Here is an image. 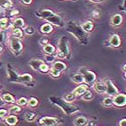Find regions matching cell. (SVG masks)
Listing matches in <instances>:
<instances>
[{"label":"cell","mask_w":126,"mask_h":126,"mask_svg":"<svg viewBox=\"0 0 126 126\" xmlns=\"http://www.w3.org/2000/svg\"><path fill=\"white\" fill-rule=\"evenodd\" d=\"M77 96L73 93V92H70V93H67V94H65V96L63 97V99H65L66 101H68V102H73L75 100V99H77Z\"/></svg>","instance_id":"cell-31"},{"label":"cell","mask_w":126,"mask_h":126,"mask_svg":"<svg viewBox=\"0 0 126 126\" xmlns=\"http://www.w3.org/2000/svg\"><path fill=\"white\" fill-rule=\"evenodd\" d=\"M92 14H95L94 17H96V18H98V17H99V12H98V11H94V12H93V13H92Z\"/></svg>","instance_id":"cell-44"},{"label":"cell","mask_w":126,"mask_h":126,"mask_svg":"<svg viewBox=\"0 0 126 126\" xmlns=\"http://www.w3.org/2000/svg\"><path fill=\"white\" fill-rule=\"evenodd\" d=\"M67 31L69 32L70 34H72L81 44H83V45L87 44V32L83 30V27L78 22H76V21L68 22V24H67Z\"/></svg>","instance_id":"cell-1"},{"label":"cell","mask_w":126,"mask_h":126,"mask_svg":"<svg viewBox=\"0 0 126 126\" xmlns=\"http://www.w3.org/2000/svg\"><path fill=\"white\" fill-rule=\"evenodd\" d=\"M102 105L104 107H107V108H110L114 105V100H113V98L111 96H108L106 97L105 99L102 100Z\"/></svg>","instance_id":"cell-28"},{"label":"cell","mask_w":126,"mask_h":126,"mask_svg":"<svg viewBox=\"0 0 126 126\" xmlns=\"http://www.w3.org/2000/svg\"><path fill=\"white\" fill-rule=\"evenodd\" d=\"M13 5L14 3L12 0H0V7H2L3 9H12Z\"/></svg>","instance_id":"cell-21"},{"label":"cell","mask_w":126,"mask_h":126,"mask_svg":"<svg viewBox=\"0 0 126 126\" xmlns=\"http://www.w3.org/2000/svg\"><path fill=\"white\" fill-rule=\"evenodd\" d=\"M50 70V67L47 65V64H45V62L41 65V67H40V70H39V72H41V73H46V72H48Z\"/></svg>","instance_id":"cell-35"},{"label":"cell","mask_w":126,"mask_h":126,"mask_svg":"<svg viewBox=\"0 0 126 126\" xmlns=\"http://www.w3.org/2000/svg\"><path fill=\"white\" fill-rule=\"evenodd\" d=\"M2 99L4 100V101L5 102V103H9V104H13L15 102V99H14V98L12 96L10 93H5V94L2 95Z\"/></svg>","instance_id":"cell-26"},{"label":"cell","mask_w":126,"mask_h":126,"mask_svg":"<svg viewBox=\"0 0 126 126\" xmlns=\"http://www.w3.org/2000/svg\"><path fill=\"white\" fill-rule=\"evenodd\" d=\"M8 45H9V47L11 49V51L14 54H16V55H18V54H20V52H22L23 45H22V42L20 41V39L15 38L14 36H11L9 39V42H8Z\"/></svg>","instance_id":"cell-5"},{"label":"cell","mask_w":126,"mask_h":126,"mask_svg":"<svg viewBox=\"0 0 126 126\" xmlns=\"http://www.w3.org/2000/svg\"><path fill=\"white\" fill-rule=\"evenodd\" d=\"M10 22H9V19L6 18V17H3V18L0 19V29H3V30H5L7 28L9 27Z\"/></svg>","instance_id":"cell-25"},{"label":"cell","mask_w":126,"mask_h":126,"mask_svg":"<svg viewBox=\"0 0 126 126\" xmlns=\"http://www.w3.org/2000/svg\"><path fill=\"white\" fill-rule=\"evenodd\" d=\"M52 68L59 70L60 72H62V71H65V70L67 69V65H66L64 62H62V61H54L53 62Z\"/></svg>","instance_id":"cell-16"},{"label":"cell","mask_w":126,"mask_h":126,"mask_svg":"<svg viewBox=\"0 0 126 126\" xmlns=\"http://www.w3.org/2000/svg\"><path fill=\"white\" fill-rule=\"evenodd\" d=\"M89 1H91L92 3H101L103 1H105V0H89Z\"/></svg>","instance_id":"cell-43"},{"label":"cell","mask_w":126,"mask_h":126,"mask_svg":"<svg viewBox=\"0 0 126 126\" xmlns=\"http://www.w3.org/2000/svg\"><path fill=\"white\" fill-rule=\"evenodd\" d=\"M74 124L77 126H83V125H88L89 121L86 117L84 116H78L74 120Z\"/></svg>","instance_id":"cell-17"},{"label":"cell","mask_w":126,"mask_h":126,"mask_svg":"<svg viewBox=\"0 0 126 126\" xmlns=\"http://www.w3.org/2000/svg\"><path fill=\"white\" fill-rule=\"evenodd\" d=\"M82 98H83V100H85V101H90L93 99V93H92L91 91L89 90H86L84 92L83 95H82Z\"/></svg>","instance_id":"cell-29"},{"label":"cell","mask_w":126,"mask_h":126,"mask_svg":"<svg viewBox=\"0 0 126 126\" xmlns=\"http://www.w3.org/2000/svg\"><path fill=\"white\" fill-rule=\"evenodd\" d=\"M5 30L1 29V30H0V44H2L3 42L5 41Z\"/></svg>","instance_id":"cell-38"},{"label":"cell","mask_w":126,"mask_h":126,"mask_svg":"<svg viewBox=\"0 0 126 126\" xmlns=\"http://www.w3.org/2000/svg\"><path fill=\"white\" fill-rule=\"evenodd\" d=\"M40 43H41V45H47L49 42H48V39L47 38H44V39H42V40L40 41Z\"/></svg>","instance_id":"cell-41"},{"label":"cell","mask_w":126,"mask_h":126,"mask_svg":"<svg viewBox=\"0 0 126 126\" xmlns=\"http://www.w3.org/2000/svg\"><path fill=\"white\" fill-rule=\"evenodd\" d=\"M9 78L11 82H15L19 83H25L29 84V83L33 82V77L29 74H23L21 76H18L16 72L13 69H9Z\"/></svg>","instance_id":"cell-4"},{"label":"cell","mask_w":126,"mask_h":126,"mask_svg":"<svg viewBox=\"0 0 126 126\" xmlns=\"http://www.w3.org/2000/svg\"><path fill=\"white\" fill-rule=\"evenodd\" d=\"M32 1H33V0H21V3L24 4V5H29L31 4Z\"/></svg>","instance_id":"cell-40"},{"label":"cell","mask_w":126,"mask_h":126,"mask_svg":"<svg viewBox=\"0 0 126 126\" xmlns=\"http://www.w3.org/2000/svg\"><path fill=\"white\" fill-rule=\"evenodd\" d=\"M105 83H106V85H107L106 93L108 96H115L116 94L119 93V91H118L117 87L114 84V83L111 80L107 79L106 81H105Z\"/></svg>","instance_id":"cell-8"},{"label":"cell","mask_w":126,"mask_h":126,"mask_svg":"<svg viewBox=\"0 0 126 126\" xmlns=\"http://www.w3.org/2000/svg\"><path fill=\"white\" fill-rule=\"evenodd\" d=\"M119 125L120 126H126V118H123L122 120H120Z\"/></svg>","instance_id":"cell-39"},{"label":"cell","mask_w":126,"mask_h":126,"mask_svg":"<svg viewBox=\"0 0 126 126\" xmlns=\"http://www.w3.org/2000/svg\"><path fill=\"white\" fill-rule=\"evenodd\" d=\"M124 77L126 78V72H124Z\"/></svg>","instance_id":"cell-48"},{"label":"cell","mask_w":126,"mask_h":126,"mask_svg":"<svg viewBox=\"0 0 126 126\" xmlns=\"http://www.w3.org/2000/svg\"><path fill=\"white\" fill-rule=\"evenodd\" d=\"M49 73H50V75H51V77H53V78H58V77H61V72L53 68H50Z\"/></svg>","instance_id":"cell-32"},{"label":"cell","mask_w":126,"mask_h":126,"mask_svg":"<svg viewBox=\"0 0 126 126\" xmlns=\"http://www.w3.org/2000/svg\"><path fill=\"white\" fill-rule=\"evenodd\" d=\"M25 33L27 35H29V36H32V35L35 33V29L33 27H30V26H29V27H27L26 29H25Z\"/></svg>","instance_id":"cell-36"},{"label":"cell","mask_w":126,"mask_h":126,"mask_svg":"<svg viewBox=\"0 0 126 126\" xmlns=\"http://www.w3.org/2000/svg\"><path fill=\"white\" fill-rule=\"evenodd\" d=\"M50 99H51V101H52V103L55 104L59 108H61V110H63V112L65 113V115H74L76 113L79 112V110H80L77 107L74 106L72 104H70L69 102L66 101L65 99H61V98L51 97Z\"/></svg>","instance_id":"cell-2"},{"label":"cell","mask_w":126,"mask_h":126,"mask_svg":"<svg viewBox=\"0 0 126 126\" xmlns=\"http://www.w3.org/2000/svg\"><path fill=\"white\" fill-rule=\"evenodd\" d=\"M53 31V27L51 23H45L40 27V32L44 35H49Z\"/></svg>","instance_id":"cell-14"},{"label":"cell","mask_w":126,"mask_h":126,"mask_svg":"<svg viewBox=\"0 0 126 126\" xmlns=\"http://www.w3.org/2000/svg\"><path fill=\"white\" fill-rule=\"evenodd\" d=\"M13 26L14 28H23L25 26V20L22 18H17L14 20L13 22Z\"/></svg>","instance_id":"cell-27"},{"label":"cell","mask_w":126,"mask_h":126,"mask_svg":"<svg viewBox=\"0 0 126 126\" xmlns=\"http://www.w3.org/2000/svg\"><path fill=\"white\" fill-rule=\"evenodd\" d=\"M60 124L58 118L56 117H51V116H45L42 117L39 120V124L44 126H54L58 125Z\"/></svg>","instance_id":"cell-7"},{"label":"cell","mask_w":126,"mask_h":126,"mask_svg":"<svg viewBox=\"0 0 126 126\" xmlns=\"http://www.w3.org/2000/svg\"><path fill=\"white\" fill-rule=\"evenodd\" d=\"M37 105H38V100L36 98H30L28 100V106L30 107V108H35Z\"/></svg>","instance_id":"cell-33"},{"label":"cell","mask_w":126,"mask_h":126,"mask_svg":"<svg viewBox=\"0 0 126 126\" xmlns=\"http://www.w3.org/2000/svg\"><path fill=\"white\" fill-rule=\"evenodd\" d=\"M17 104L20 105V107L26 106V105L28 104V99L24 97H21V98H20V99H18V100H17Z\"/></svg>","instance_id":"cell-34"},{"label":"cell","mask_w":126,"mask_h":126,"mask_svg":"<svg viewBox=\"0 0 126 126\" xmlns=\"http://www.w3.org/2000/svg\"><path fill=\"white\" fill-rule=\"evenodd\" d=\"M43 51L45 54L52 55V54H53L55 52V47H54V45H52V44L48 43L47 45H45L43 46Z\"/></svg>","instance_id":"cell-19"},{"label":"cell","mask_w":126,"mask_h":126,"mask_svg":"<svg viewBox=\"0 0 126 126\" xmlns=\"http://www.w3.org/2000/svg\"><path fill=\"white\" fill-rule=\"evenodd\" d=\"M109 44H110L111 47L117 48L121 45V38L117 34H114L111 36L110 39H109Z\"/></svg>","instance_id":"cell-12"},{"label":"cell","mask_w":126,"mask_h":126,"mask_svg":"<svg viewBox=\"0 0 126 126\" xmlns=\"http://www.w3.org/2000/svg\"><path fill=\"white\" fill-rule=\"evenodd\" d=\"M71 80L75 83H82L84 82V79H83V75L81 73H77V74L73 75L72 77H71Z\"/></svg>","instance_id":"cell-23"},{"label":"cell","mask_w":126,"mask_h":126,"mask_svg":"<svg viewBox=\"0 0 126 126\" xmlns=\"http://www.w3.org/2000/svg\"><path fill=\"white\" fill-rule=\"evenodd\" d=\"M70 54V49L68 45V39L66 36H62L59 42L58 52L56 54V57L60 60L62 59H68Z\"/></svg>","instance_id":"cell-3"},{"label":"cell","mask_w":126,"mask_h":126,"mask_svg":"<svg viewBox=\"0 0 126 126\" xmlns=\"http://www.w3.org/2000/svg\"><path fill=\"white\" fill-rule=\"evenodd\" d=\"M3 46H2V45H1V44H0V55H1V54H2V52H3Z\"/></svg>","instance_id":"cell-46"},{"label":"cell","mask_w":126,"mask_h":126,"mask_svg":"<svg viewBox=\"0 0 126 126\" xmlns=\"http://www.w3.org/2000/svg\"><path fill=\"white\" fill-rule=\"evenodd\" d=\"M5 122L8 125H15L17 123H18V117L14 115V114H11V115H7L5 117Z\"/></svg>","instance_id":"cell-18"},{"label":"cell","mask_w":126,"mask_h":126,"mask_svg":"<svg viewBox=\"0 0 126 126\" xmlns=\"http://www.w3.org/2000/svg\"><path fill=\"white\" fill-rule=\"evenodd\" d=\"M93 90L98 93H106L107 85L105 82H97L93 84Z\"/></svg>","instance_id":"cell-10"},{"label":"cell","mask_w":126,"mask_h":126,"mask_svg":"<svg viewBox=\"0 0 126 126\" xmlns=\"http://www.w3.org/2000/svg\"><path fill=\"white\" fill-rule=\"evenodd\" d=\"M123 70H124V72H126V64H124L123 67Z\"/></svg>","instance_id":"cell-47"},{"label":"cell","mask_w":126,"mask_h":126,"mask_svg":"<svg viewBox=\"0 0 126 126\" xmlns=\"http://www.w3.org/2000/svg\"><path fill=\"white\" fill-rule=\"evenodd\" d=\"M5 102L4 101V100H3V99H2V98H0V107L4 106V105H5Z\"/></svg>","instance_id":"cell-45"},{"label":"cell","mask_w":126,"mask_h":126,"mask_svg":"<svg viewBox=\"0 0 126 126\" xmlns=\"http://www.w3.org/2000/svg\"><path fill=\"white\" fill-rule=\"evenodd\" d=\"M79 73H81L83 75V79H84V82H85L87 84H91V83H93L96 79H97V77H96V74L92 71H90V70L86 69L85 68H81Z\"/></svg>","instance_id":"cell-6"},{"label":"cell","mask_w":126,"mask_h":126,"mask_svg":"<svg viewBox=\"0 0 126 126\" xmlns=\"http://www.w3.org/2000/svg\"><path fill=\"white\" fill-rule=\"evenodd\" d=\"M7 114H8V110L4 109V108H1V109H0V119L5 118V117L7 116Z\"/></svg>","instance_id":"cell-37"},{"label":"cell","mask_w":126,"mask_h":126,"mask_svg":"<svg viewBox=\"0 0 126 126\" xmlns=\"http://www.w3.org/2000/svg\"><path fill=\"white\" fill-rule=\"evenodd\" d=\"M123 16L121 15L120 14H115L112 16V18L110 20V24L114 27H118L120 25H122L123 23Z\"/></svg>","instance_id":"cell-11"},{"label":"cell","mask_w":126,"mask_h":126,"mask_svg":"<svg viewBox=\"0 0 126 126\" xmlns=\"http://www.w3.org/2000/svg\"><path fill=\"white\" fill-rule=\"evenodd\" d=\"M36 116H37L36 113L33 111H27L24 114V118L27 122H33L36 118Z\"/></svg>","instance_id":"cell-22"},{"label":"cell","mask_w":126,"mask_h":126,"mask_svg":"<svg viewBox=\"0 0 126 126\" xmlns=\"http://www.w3.org/2000/svg\"><path fill=\"white\" fill-rule=\"evenodd\" d=\"M44 63V61H42V60H38V59H33V60H31V61H29V66L31 67L34 70H36V71H38L40 70V67L41 65Z\"/></svg>","instance_id":"cell-13"},{"label":"cell","mask_w":126,"mask_h":126,"mask_svg":"<svg viewBox=\"0 0 126 126\" xmlns=\"http://www.w3.org/2000/svg\"><path fill=\"white\" fill-rule=\"evenodd\" d=\"M87 87H88L87 84H81V85L77 86L72 92L77 96V97H80V96H82V95L84 93V92L87 90Z\"/></svg>","instance_id":"cell-15"},{"label":"cell","mask_w":126,"mask_h":126,"mask_svg":"<svg viewBox=\"0 0 126 126\" xmlns=\"http://www.w3.org/2000/svg\"><path fill=\"white\" fill-rule=\"evenodd\" d=\"M10 14H11L12 16H16V15H18L19 14V11L18 10H13V11L11 12V13H10Z\"/></svg>","instance_id":"cell-42"},{"label":"cell","mask_w":126,"mask_h":126,"mask_svg":"<svg viewBox=\"0 0 126 126\" xmlns=\"http://www.w3.org/2000/svg\"><path fill=\"white\" fill-rule=\"evenodd\" d=\"M12 36L15 38L21 39L23 37V31L20 28H14L12 30Z\"/></svg>","instance_id":"cell-20"},{"label":"cell","mask_w":126,"mask_h":126,"mask_svg":"<svg viewBox=\"0 0 126 126\" xmlns=\"http://www.w3.org/2000/svg\"><path fill=\"white\" fill-rule=\"evenodd\" d=\"M114 100V105L119 108H123V107L126 106V94L124 93H118L113 98Z\"/></svg>","instance_id":"cell-9"},{"label":"cell","mask_w":126,"mask_h":126,"mask_svg":"<svg viewBox=\"0 0 126 126\" xmlns=\"http://www.w3.org/2000/svg\"><path fill=\"white\" fill-rule=\"evenodd\" d=\"M64 1H67V0H64Z\"/></svg>","instance_id":"cell-49"},{"label":"cell","mask_w":126,"mask_h":126,"mask_svg":"<svg viewBox=\"0 0 126 126\" xmlns=\"http://www.w3.org/2000/svg\"><path fill=\"white\" fill-rule=\"evenodd\" d=\"M20 111H21V108H20V105H14V106L10 107V108L8 109V113L9 114H18V113H20Z\"/></svg>","instance_id":"cell-30"},{"label":"cell","mask_w":126,"mask_h":126,"mask_svg":"<svg viewBox=\"0 0 126 126\" xmlns=\"http://www.w3.org/2000/svg\"><path fill=\"white\" fill-rule=\"evenodd\" d=\"M82 27H83V30L88 33V32H91L93 29L94 25H93V22H92V20H87V21H85V22L82 25Z\"/></svg>","instance_id":"cell-24"}]
</instances>
